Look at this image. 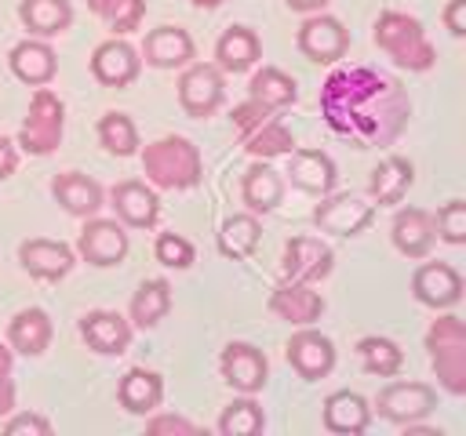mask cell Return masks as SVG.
Returning a JSON list of instances; mask_svg holds the SVG:
<instances>
[{"instance_id":"obj_1","label":"cell","mask_w":466,"mask_h":436,"mask_svg":"<svg viewBox=\"0 0 466 436\" xmlns=\"http://www.w3.org/2000/svg\"><path fill=\"white\" fill-rule=\"evenodd\" d=\"M320 116L353 149H371L408 127L411 98L397 76L375 65H342L320 87Z\"/></svg>"},{"instance_id":"obj_2","label":"cell","mask_w":466,"mask_h":436,"mask_svg":"<svg viewBox=\"0 0 466 436\" xmlns=\"http://www.w3.org/2000/svg\"><path fill=\"white\" fill-rule=\"evenodd\" d=\"M142 174L157 189H193L204 178L200 149L182 134H164L142 149Z\"/></svg>"},{"instance_id":"obj_3","label":"cell","mask_w":466,"mask_h":436,"mask_svg":"<svg viewBox=\"0 0 466 436\" xmlns=\"http://www.w3.org/2000/svg\"><path fill=\"white\" fill-rule=\"evenodd\" d=\"M375 44L390 54L393 65L408 73H426L437 62V47L430 44L422 22L404 11H382L375 18Z\"/></svg>"},{"instance_id":"obj_4","label":"cell","mask_w":466,"mask_h":436,"mask_svg":"<svg viewBox=\"0 0 466 436\" xmlns=\"http://www.w3.org/2000/svg\"><path fill=\"white\" fill-rule=\"evenodd\" d=\"M233 127L240 134V145L258 156V160H273V156H288L295 149V134L291 127L277 116V109H266L262 102L248 98L240 105H233Z\"/></svg>"},{"instance_id":"obj_5","label":"cell","mask_w":466,"mask_h":436,"mask_svg":"<svg viewBox=\"0 0 466 436\" xmlns=\"http://www.w3.org/2000/svg\"><path fill=\"white\" fill-rule=\"evenodd\" d=\"M426 349L444 392L462 396L466 392V323L451 312L437 316L426 331Z\"/></svg>"},{"instance_id":"obj_6","label":"cell","mask_w":466,"mask_h":436,"mask_svg":"<svg viewBox=\"0 0 466 436\" xmlns=\"http://www.w3.org/2000/svg\"><path fill=\"white\" fill-rule=\"evenodd\" d=\"M62 131H66V105H62V98L44 84V87H36V94L29 98L25 120H22V127H18V145H22L29 156H47V153L58 149Z\"/></svg>"},{"instance_id":"obj_7","label":"cell","mask_w":466,"mask_h":436,"mask_svg":"<svg viewBox=\"0 0 466 436\" xmlns=\"http://www.w3.org/2000/svg\"><path fill=\"white\" fill-rule=\"evenodd\" d=\"M226 98V80H222V69L218 65H208V62H189L182 65V76H178V105L186 109V116H211L218 113Z\"/></svg>"},{"instance_id":"obj_8","label":"cell","mask_w":466,"mask_h":436,"mask_svg":"<svg viewBox=\"0 0 466 436\" xmlns=\"http://www.w3.org/2000/svg\"><path fill=\"white\" fill-rule=\"evenodd\" d=\"M76 251L84 262L98 265V269H109V265H120L124 254H127V233H124V222L116 218H87L80 236H76Z\"/></svg>"},{"instance_id":"obj_9","label":"cell","mask_w":466,"mask_h":436,"mask_svg":"<svg viewBox=\"0 0 466 436\" xmlns=\"http://www.w3.org/2000/svg\"><path fill=\"white\" fill-rule=\"evenodd\" d=\"M335 254L324 240L317 236H291L284 243V258H280V276L291 283H317L331 272Z\"/></svg>"},{"instance_id":"obj_10","label":"cell","mask_w":466,"mask_h":436,"mask_svg":"<svg viewBox=\"0 0 466 436\" xmlns=\"http://www.w3.org/2000/svg\"><path fill=\"white\" fill-rule=\"evenodd\" d=\"M299 51L309 58V62H339L346 51H350V33L346 25L335 18V15H324V11H313L302 29H299Z\"/></svg>"},{"instance_id":"obj_11","label":"cell","mask_w":466,"mask_h":436,"mask_svg":"<svg viewBox=\"0 0 466 436\" xmlns=\"http://www.w3.org/2000/svg\"><path fill=\"white\" fill-rule=\"evenodd\" d=\"M218 367H222L226 385L237 389V392H244V396L262 392L266 374H269V363H266L262 349L251 345V342H229L222 349V356H218Z\"/></svg>"},{"instance_id":"obj_12","label":"cell","mask_w":466,"mask_h":436,"mask_svg":"<svg viewBox=\"0 0 466 436\" xmlns=\"http://www.w3.org/2000/svg\"><path fill=\"white\" fill-rule=\"evenodd\" d=\"M437 407V389H430L426 382H393L379 392L375 400V411L386 418V421H397V425H408V421H419L426 418L430 411Z\"/></svg>"},{"instance_id":"obj_13","label":"cell","mask_w":466,"mask_h":436,"mask_svg":"<svg viewBox=\"0 0 466 436\" xmlns=\"http://www.w3.org/2000/svg\"><path fill=\"white\" fill-rule=\"evenodd\" d=\"M371 218H375V203H368L360 196H350V193L324 196L317 203V211H313L317 229L331 233V236H357V233H364L371 225Z\"/></svg>"},{"instance_id":"obj_14","label":"cell","mask_w":466,"mask_h":436,"mask_svg":"<svg viewBox=\"0 0 466 436\" xmlns=\"http://www.w3.org/2000/svg\"><path fill=\"white\" fill-rule=\"evenodd\" d=\"M288 363L299 371V378L306 382H317V378H328L331 367H335V345L328 334L313 331L309 323L299 327L291 338H288V349H284Z\"/></svg>"},{"instance_id":"obj_15","label":"cell","mask_w":466,"mask_h":436,"mask_svg":"<svg viewBox=\"0 0 466 436\" xmlns=\"http://www.w3.org/2000/svg\"><path fill=\"white\" fill-rule=\"evenodd\" d=\"M109 207L116 211V222H124V225H131V229H149V225H157V218H160V200H157V193H153L146 182H138V178L116 182V185L109 189Z\"/></svg>"},{"instance_id":"obj_16","label":"cell","mask_w":466,"mask_h":436,"mask_svg":"<svg viewBox=\"0 0 466 436\" xmlns=\"http://www.w3.org/2000/svg\"><path fill=\"white\" fill-rule=\"evenodd\" d=\"M138 69H142L138 51L120 36L98 44L95 54H91V73L102 87H127V84L138 80Z\"/></svg>"},{"instance_id":"obj_17","label":"cell","mask_w":466,"mask_h":436,"mask_svg":"<svg viewBox=\"0 0 466 436\" xmlns=\"http://www.w3.org/2000/svg\"><path fill=\"white\" fill-rule=\"evenodd\" d=\"M411 294L430 309H451L462 298V276L448 262H426L411 276Z\"/></svg>"},{"instance_id":"obj_18","label":"cell","mask_w":466,"mask_h":436,"mask_svg":"<svg viewBox=\"0 0 466 436\" xmlns=\"http://www.w3.org/2000/svg\"><path fill=\"white\" fill-rule=\"evenodd\" d=\"M193 54H197L193 36L182 25H157L142 40V58L153 69H182L193 62Z\"/></svg>"},{"instance_id":"obj_19","label":"cell","mask_w":466,"mask_h":436,"mask_svg":"<svg viewBox=\"0 0 466 436\" xmlns=\"http://www.w3.org/2000/svg\"><path fill=\"white\" fill-rule=\"evenodd\" d=\"M288 174L302 193H313V196H328L339 178L331 156L324 149H309V145H295L288 153Z\"/></svg>"},{"instance_id":"obj_20","label":"cell","mask_w":466,"mask_h":436,"mask_svg":"<svg viewBox=\"0 0 466 436\" xmlns=\"http://www.w3.org/2000/svg\"><path fill=\"white\" fill-rule=\"evenodd\" d=\"M18 262L29 276L36 280H62L73 269V247L62 240H47V236H33L18 247Z\"/></svg>"},{"instance_id":"obj_21","label":"cell","mask_w":466,"mask_h":436,"mask_svg":"<svg viewBox=\"0 0 466 436\" xmlns=\"http://www.w3.org/2000/svg\"><path fill=\"white\" fill-rule=\"evenodd\" d=\"M269 312L277 320H288L295 327H306V323L320 320L324 298H320V291H313V283H291V280H284L269 294Z\"/></svg>"},{"instance_id":"obj_22","label":"cell","mask_w":466,"mask_h":436,"mask_svg":"<svg viewBox=\"0 0 466 436\" xmlns=\"http://www.w3.org/2000/svg\"><path fill=\"white\" fill-rule=\"evenodd\" d=\"M131 320H124L120 312H113V309H95V312H87L84 320H80V334H84V342L95 349V352H102V356H120L127 345H131Z\"/></svg>"},{"instance_id":"obj_23","label":"cell","mask_w":466,"mask_h":436,"mask_svg":"<svg viewBox=\"0 0 466 436\" xmlns=\"http://www.w3.org/2000/svg\"><path fill=\"white\" fill-rule=\"evenodd\" d=\"M7 62H11V73H15L22 84H29V87H44V84H51L55 73H58V54H55V47H51L44 36L15 44Z\"/></svg>"},{"instance_id":"obj_24","label":"cell","mask_w":466,"mask_h":436,"mask_svg":"<svg viewBox=\"0 0 466 436\" xmlns=\"http://www.w3.org/2000/svg\"><path fill=\"white\" fill-rule=\"evenodd\" d=\"M390 236H393V247L408 258H426L433 240H437V229H433V214L422 211V207H404L393 214V225H390Z\"/></svg>"},{"instance_id":"obj_25","label":"cell","mask_w":466,"mask_h":436,"mask_svg":"<svg viewBox=\"0 0 466 436\" xmlns=\"http://www.w3.org/2000/svg\"><path fill=\"white\" fill-rule=\"evenodd\" d=\"M51 193H55V200H58L69 214H76V218H91V214H98V207L106 203L102 185H98L91 174H80V171H62V174H55Z\"/></svg>"},{"instance_id":"obj_26","label":"cell","mask_w":466,"mask_h":436,"mask_svg":"<svg viewBox=\"0 0 466 436\" xmlns=\"http://www.w3.org/2000/svg\"><path fill=\"white\" fill-rule=\"evenodd\" d=\"M262 58V40L251 25H229L215 44V65L222 73H244Z\"/></svg>"},{"instance_id":"obj_27","label":"cell","mask_w":466,"mask_h":436,"mask_svg":"<svg viewBox=\"0 0 466 436\" xmlns=\"http://www.w3.org/2000/svg\"><path fill=\"white\" fill-rule=\"evenodd\" d=\"M371 425V407L360 392H350V389H339L324 400V429L328 432H339V436H357Z\"/></svg>"},{"instance_id":"obj_28","label":"cell","mask_w":466,"mask_h":436,"mask_svg":"<svg viewBox=\"0 0 466 436\" xmlns=\"http://www.w3.org/2000/svg\"><path fill=\"white\" fill-rule=\"evenodd\" d=\"M51 334H55V327L44 309H22L7 323V345L22 356H40L51 345Z\"/></svg>"},{"instance_id":"obj_29","label":"cell","mask_w":466,"mask_h":436,"mask_svg":"<svg viewBox=\"0 0 466 436\" xmlns=\"http://www.w3.org/2000/svg\"><path fill=\"white\" fill-rule=\"evenodd\" d=\"M240 196H244V203H248L251 214H266V211H273V207L284 200V178H280L266 160H255V164L244 171Z\"/></svg>"},{"instance_id":"obj_30","label":"cell","mask_w":466,"mask_h":436,"mask_svg":"<svg viewBox=\"0 0 466 436\" xmlns=\"http://www.w3.org/2000/svg\"><path fill=\"white\" fill-rule=\"evenodd\" d=\"M116 396L124 403V411L131 414H153L164 400V378L157 371H146V367H131L120 385H116Z\"/></svg>"},{"instance_id":"obj_31","label":"cell","mask_w":466,"mask_h":436,"mask_svg":"<svg viewBox=\"0 0 466 436\" xmlns=\"http://www.w3.org/2000/svg\"><path fill=\"white\" fill-rule=\"evenodd\" d=\"M411 182H415L411 160H404V156H386V160H379V167L371 171L368 193H371V200H375L379 207H386V203H400L404 193L411 189Z\"/></svg>"},{"instance_id":"obj_32","label":"cell","mask_w":466,"mask_h":436,"mask_svg":"<svg viewBox=\"0 0 466 436\" xmlns=\"http://www.w3.org/2000/svg\"><path fill=\"white\" fill-rule=\"evenodd\" d=\"M18 18L33 36H58L73 25V4L69 0H22Z\"/></svg>"},{"instance_id":"obj_33","label":"cell","mask_w":466,"mask_h":436,"mask_svg":"<svg viewBox=\"0 0 466 436\" xmlns=\"http://www.w3.org/2000/svg\"><path fill=\"white\" fill-rule=\"evenodd\" d=\"M248 91H251V98L262 102L266 109H288V105L299 102V84H295V76H288V73L277 69V65H262V69L251 76Z\"/></svg>"},{"instance_id":"obj_34","label":"cell","mask_w":466,"mask_h":436,"mask_svg":"<svg viewBox=\"0 0 466 436\" xmlns=\"http://www.w3.org/2000/svg\"><path fill=\"white\" fill-rule=\"evenodd\" d=\"M171 309V283L167 280H146L131 294V327H157Z\"/></svg>"},{"instance_id":"obj_35","label":"cell","mask_w":466,"mask_h":436,"mask_svg":"<svg viewBox=\"0 0 466 436\" xmlns=\"http://www.w3.org/2000/svg\"><path fill=\"white\" fill-rule=\"evenodd\" d=\"M258 240H262V225H258V218L251 211L229 214L222 222V229H218V251L226 258H248L258 247Z\"/></svg>"},{"instance_id":"obj_36","label":"cell","mask_w":466,"mask_h":436,"mask_svg":"<svg viewBox=\"0 0 466 436\" xmlns=\"http://www.w3.org/2000/svg\"><path fill=\"white\" fill-rule=\"evenodd\" d=\"M357 356H360L364 371H368V374H379V378H390V374H397V371L404 367L400 345L390 342V338H382V334L360 338V342H357Z\"/></svg>"},{"instance_id":"obj_37","label":"cell","mask_w":466,"mask_h":436,"mask_svg":"<svg viewBox=\"0 0 466 436\" xmlns=\"http://www.w3.org/2000/svg\"><path fill=\"white\" fill-rule=\"evenodd\" d=\"M98 142L113 156H131V153H138V127H135V120L127 113L113 109V113H106L98 120Z\"/></svg>"},{"instance_id":"obj_38","label":"cell","mask_w":466,"mask_h":436,"mask_svg":"<svg viewBox=\"0 0 466 436\" xmlns=\"http://www.w3.org/2000/svg\"><path fill=\"white\" fill-rule=\"evenodd\" d=\"M87 7H91L116 36L135 33V29L142 25V18H146V0H87Z\"/></svg>"},{"instance_id":"obj_39","label":"cell","mask_w":466,"mask_h":436,"mask_svg":"<svg viewBox=\"0 0 466 436\" xmlns=\"http://www.w3.org/2000/svg\"><path fill=\"white\" fill-rule=\"evenodd\" d=\"M262 429H266V414H262V407H258L251 396L233 400V403L218 414V432H222V436H255V432H262Z\"/></svg>"},{"instance_id":"obj_40","label":"cell","mask_w":466,"mask_h":436,"mask_svg":"<svg viewBox=\"0 0 466 436\" xmlns=\"http://www.w3.org/2000/svg\"><path fill=\"white\" fill-rule=\"evenodd\" d=\"M433 229L444 243H466V203L455 196L448 203H441V211L433 214Z\"/></svg>"},{"instance_id":"obj_41","label":"cell","mask_w":466,"mask_h":436,"mask_svg":"<svg viewBox=\"0 0 466 436\" xmlns=\"http://www.w3.org/2000/svg\"><path fill=\"white\" fill-rule=\"evenodd\" d=\"M153 251H157V262L167 265V269H189L193 258H197L193 243H189L186 236H178V233H160Z\"/></svg>"},{"instance_id":"obj_42","label":"cell","mask_w":466,"mask_h":436,"mask_svg":"<svg viewBox=\"0 0 466 436\" xmlns=\"http://www.w3.org/2000/svg\"><path fill=\"white\" fill-rule=\"evenodd\" d=\"M11 367H15V349L0 345V418L15 411V378H11Z\"/></svg>"},{"instance_id":"obj_43","label":"cell","mask_w":466,"mask_h":436,"mask_svg":"<svg viewBox=\"0 0 466 436\" xmlns=\"http://www.w3.org/2000/svg\"><path fill=\"white\" fill-rule=\"evenodd\" d=\"M4 429H7L11 436H22V432H29V436H47V432H51V421H47L44 414H11Z\"/></svg>"},{"instance_id":"obj_44","label":"cell","mask_w":466,"mask_h":436,"mask_svg":"<svg viewBox=\"0 0 466 436\" xmlns=\"http://www.w3.org/2000/svg\"><path fill=\"white\" fill-rule=\"evenodd\" d=\"M146 429L149 432H182V436H193V432H200L193 421H186V418H178V414H157V418H149L146 421Z\"/></svg>"},{"instance_id":"obj_45","label":"cell","mask_w":466,"mask_h":436,"mask_svg":"<svg viewBox=\"0 0 466 436\" xmlns=\"http://www.w3.org/2000/svg\"><path fill=\"white\" fill-rule=\"evenodd\" d=\"M444 25L451 36H466V0H448L444 7Z\"/></svg>"},{"instance_id":"obj_46","label":"cell","mask_w":466,"mask_h":436,"mask_svg":"<svg viewBox=\"0 0 466 436\" xmlns=\"http://www.w3.org/2000/svg\"><path fill=\"white\" fill-rule=\"evenodd\" d=\"M15 167H18V145H15L11 138H4V134H0V182H4V178H11V174H15Z\"/></svg>"},{"instance_id":"obj_47","label":"cell","mask_w":466,"mask_h":436,"mask_svg":"<svg viewBox=\"0 0 466 436\" xmlns=\"http://www.w3.org/2000/svg\"><path fill=\"white\" fill-rule=\"evenodd\" d=\"M328 0H288V7L291 11H306V15H313V11H320Z\"/></svg>"},{"instance_id":"obj_48","label":"cell","mask_w":466,"mask_h":436,"mask_svg":"<svg viewBox=\"0 0 466 436\" xmlns=\"http://www.w3.org/2000/svg\"><path fill=\"white\" fill-rule=\"evenodd\" d=\"M189 4H193V7H200V11H211V7H218L222 0H189Z\"/></svg>"}]
</instances>
